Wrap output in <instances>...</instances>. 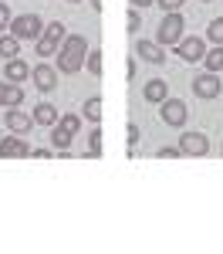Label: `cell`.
I'll return each instance as SVG.
<instances>
[{
	"label": "cell",
	"instance_id": "31",
	"mask_svg": "<svg viewBox=\"0 0 223 254\" xmlns=\"http://www.w3.org/2000/svg\"><path fill=\"white\" fill-rule=\"evenodd\" d=\"M149 3H156V0H132V7H149Z\"/></svg>",
	"mask_w": 223,
	"mask_h": 254
},
{
	"label": "cell",
	"instance_id": "18",
	"mask_svg": "<svg viewBox=\"0 0 223 254\" xmlns=\"http://www.w3.org/2000/svg\"><path fill=\"white\" fill-rule=\"evenodd\" d=\"M203 61H206V71H220L223 68V44H217L213 51H206Z\"/></svg>",
	"mask_w": 223,
	"mask_h": 254
},
{
	"label": "cell",
	"instance_id": "8",
	"mask_svg": "<svg viewBox=\"0 0 223 254\" xmlns=\"http://www.w3.org/2000/svg\"><path fill=\"white\" fill-rule=\"evenodd\" d=\"M135 55L142 61H149V64H162L166 61V48H162L159 41H139L135 44Z\"/></svg>",
	"mask_w": 223,
	"mask_h": 254
},
{
	"label": "cell",
	"instance_id": "3",
	"mask_svg": "<svg viewBox=\"0 0 223 254\" xmlns=\"http://www.w3.org/2000/svg\"><path fill=\"white\" fill-rule=\"evenodd\" d=\"M182 27H186V20H182L179 14H166L162 24H159L156 41H159L162 48H166V44H179V41H182Z\"/></svg>",
	"mask_w": 223,
	"mask_h": 254
},
{
	"label": "cell",
	"instance_id": "5",
	"mask_svg": "<svg viewBox=\"0 0 223 254\" xmlns=\"http://www.w3.org/2000/svg\"><path fill=\"white\" fill-rule=\"evenodd\" d=\"M179 153L182 156H206L210 153V139L203 132H186V136H179Z\"/></svg>",
	"mask_w": 223,
	"mask_h": 254
},
{
	"label": "cell",
	"instance_id": "7",
	"mask_svg": "<svg viewBox=\"0 0 223 254\" xmlns=\"http://www.w3.org/2000/svg\"><path fill=\"white\" fill-rule=\"evenodd\" d=\"M193 92L200 98H217L220 95V78H217V71H203L193 78Z\"/></svg>",
	"mask_w": 223,
	"mask_h": 254
},
{
	"label": "cell",
	"instance_id": "26",
	"mask_svg": "<svg viewBox=\"0 0 223 254\" xmlns=\"http://www.w3.org/2000/svg\"><path fill=\"white\" fill-rule=\"evenodd\" d=\"M88 71L91 75H101V51H91L88 55Z\"/></svg>",
	"mask_w": 223,
	"mask_h": 254
},
{
	"label": "cell",
	"instance_id": "28",
	"mask_svg": "<svg viewBox=\"0 0 223 254\" xmlns=\"http://www.w3.org/2000/svg\"><path fill=\"white\" fill-rule=\"evenodd\" d=\"M125 20H129V31H139V27H142V24H139V10H135V7L129 10V17H125Z\"/></svg>",
	"mask_w": 223,
	"mask_h": 254
},
{
	"label": "cell",
	"instance_id": "24",
	"mask_svg": "<svg viewBox=\"0 0 223 254\" xmlns=\"http://www.w3.org/2000/svg\"><path fill=\"white\" fill-rule=\"evenodd\" d=\"M206 38L213 41V44H223V17H217L210 27H206Z\"/></svg>",
	"mask_w": 223,
	"mask_h": 254
},
{
	"label": "cell",
	"instance_id": "15",
	"mask_svg": "<svg viewBox=\"0 0 223 254\" xmlns=\"http://www.w3.org/2000/svg\"><path fill=\"white\" fill-rule=\"evenodd\" d=\"M17 51H20V41L14 38V34H3V38H0V58H17Z\"/></svg>",
	"mask_w": 223,
	"mask_h": 254
},
{
	"label": "cell",
	"instance_id": "9",
	"mask_svg": "<svg viewBox=\"0 0 223 254\" xmlns=\"http://www.w3.org/2000/svg\"><path fill=\"white\" fill-rule=\"evenodd\" d=\"M31 78H34V88H41V92H54V85H58V71H54L51 64H38V68L31 71Z\"/></svg>",
	"mask_w": 223,
	"mask_h": 254
},
{
	"label": "cell",
	"instance_id": "10",
	"mask_svg": "<svg viewBox=\"0 0 223 254\" xmlns=\"http://www.w3.org/2000/svg\"><path fill=\"white\" fill-rule=\"evenodd\" d=\"M176 51H179L182 61H203V55H206V48H203L200 38H182L179 44H176Z\"/></svg>",
	"mask_w": 223,
	"mask_h": 254
},
{
	"label": "cell",
	"instance_id": "25",
	"mask_svg": "<svg viewBox=\"0 0 223 254\" xmlns=\"http://www.w3.org/2000/svg\"><path fill=\"white\" fill-rule=\"evenodd\" d=\"M156 3L162 7V14H179V7L186 3V0H156Z\"/></svg>",
	"mask_w": 223,
	"mask_h": 254
},
{
	"label": "cell",
	"instance_id": "27",
	"mask_svg": "<svg viewBox=\"0 0 223 254\" xmlns=\"http://www.w3.org/2000/svg\"><path fill=\"white\" fill-rule=\"evenodd\" d=\"M159 156H162V159H176V156H182V153H179V146H162Z\"/></svg>",
	"mask_w": 223,
	"mask_h": 254
},
{
	"label": "cell",
	"instance_id": "1",
	"mask_svg": "<svg viewBox=\"0 0 223 254\" xmlns=\"http://www.w3.org/2000/svg\"><path fill=\"white\" fill-rule=\"evenodd\" d=\"M85 55H88V41L81 38V34H68L64 44H61V51H58V71L75 75L85 64Z\"/></svg>",
	"mask_w": 223,
	"mask_h": 254
},
{
	"label": "cell",
	"instance_id": "6",
	"mask_svg": "<svg viewBox=\"0 0 223 254\" xmlns=\"http://www.w3.org/2000/svg\"><path fill=\"white\" fill-rule=\"evenodd\" d=\"M10 156H17V159L31 156V146H27L17 132H14V136H0V159H10Z\"/></svg>",
	"mask_w": 223,
	"mask_h": 254
},
{
	"label": "cell",
	"instance_id": "2",
	"mask_svg": "<svg viewBox=\"0 0 223 254\" xmlns=\"http://www.w3.org/2000/svg\"><path fill=\"white\" fill-rule=\"evenodd\" d=\"M10 34L17 41H38L44 38V20L38 14H20V17L10 20Z\"/></svg>",
	"mask_w": 223,
	"mask_h": 254
},
{
	"label": "cell",
	"instance_id": "11",
	"mask_svg": "<svg viewBox=\"0 0 223 254\" xmlns=\"http://www.w3.org/2000/svg\"><path fill=\"white\" fill-rule=\"evenodd\" d=\"M31 126H34V116H27V112H20V109H7V129H10V132L24 136V132H31Z\"/></svg>",
	"mask_w": 223,
	"mask_h": 254
},
{
	"label": "cell",
	"instance_id": "33",
	"mask_svg": "<svg viewBox=\"0 0 223 254\" xmlns=\"http://www.w3.org/2000/svg\"><path fill=\"white\" fill-rule=\"evenodd\" d=\"M88 3H91V7H95V10H101V0H88Z\"/></svg>",
	"mask_w": 223,
	"mask_h": 254
},
{
	"label": "cell",
	"instance_id": "34",
	"mask_svg": "<svg viewBox=\"0 0 223 254\" xmlns=\"http://www.w3.org/2000/svg\"><path fill=\"white\" fill-rule=\"evenodd\" d=\"M68 3H78V0H68Z\"/></svg>",
	"mask_w": 223,
	"mask_h": 254
},
{
	"label": "cell",
	"instance_id": "30",
	"mask_svg": "<svg viewBox=\"0 0 223 254\" xmlns=\"http://www.w3.org/2000/svg\"><path fill=\"white\" fill-rule=\"evenodd\" d=\"M31 156H38V159H51L54 153H51V149H31Z\"/></svg>",
	"mask_w": 223,
	"mask_h": 254
},
{
	"label": "cell",
	"instance_id": "21",
	"mask_svg": "<svg viewBox=\"0 0 223 254\" xmlns=\"http://www.w3.org/2000/svg\"><path fill=\"white\" fill-rule=\"evenodd\" d=\"M101 136H105L101 129H91V132H88V156L91 159L101 156Z\"/></svg>",
	"mask_w": 223,
	"mask_h": 254
},
{
	"label": "cell",
	"instance_id": "19",
	"mask_svg": "<svg viewBox=\"0 0 223 254\" xmlns=\"http://www.w3.org/2000/svg\"><path fill=\"white\" fill-rule=\"evenodd\" d=\"M85 119H88V122H98L101 119V98L98 95H91L85 102Z\"/></svg>",
	"mask_w": 223,
	"mask_h": 254
},
{
	"label": "cell",
	"instance_id": "13",
	"mask_svg": "<svg viewBox=\"0 0 223 254\" xmlns=\"http://www.w3.org/2000/svg\"><path fill=\"white\" fill-rule=\"evenodd\" d=\"M34 122H38V126H58V109H54L51 102L34 105Z\"/></svg>",
	"mask_w": 223,
	"mask_h": 254
},
{
	"label": "cell",
	"instance_id": "12",
	"mask_svg": "<svg viewBox=\"0 0 223 254\" xmlns=\"http://www.w3.org/2000/svg\"><path fill=\"white\" fill-rule=\"evenodd\" d=\"M142 95H145V102H166L169 98V88H166V81L156 78V81H145V88H142Z\"/></svg>",
	"mask_w": 223,
	"mask_h": 254
},
{
	"label": "cell",
	"instance_id": "14",
	"mask_svg": "<svg viewBox=\"0 0 223 254\" xmlns=\"http://www.w3.org/2000/svg\"><path fill=\"white\" fill-rule=\"evenodd\" d=\"M3 71H7V81H24V78H31V68H27V61H20V58H10Z\"/></svg>",
	"mask_w": 223,
	"mask_h": 254
},
{
	"label": "cell",
	"instance_id": "22",
	"mask_svg": "<svg viewBox=\"0 0 223 254\" xmlns=\"http://www.w3.org/2000/svg\"><path fill=\"white\" fill-rule=\"evenodd\" d=\"M71 139H75V136H71V132H64L61 126L54 129V132H51V142H54V149H68V146H71Z\"/></svg>",
	"mask_w": 223,
	"mask_h": 254
},
{
	"label": "cell",
	"instance_id": "16",
	"mask_svg": "<svg viewBox=\"0 0 223 254\" xmlns=\"http://www.w3.org/2000/svg\"><path fill=\"white\" fill-rule=\"evenodd\" d=\"M58 44H61V41H54V38H47V34H44V38H38L34 51H38L41 58H51V55H58V51H61Z\"/></svg>",
	"mask_w": 223,
	"mask_h": 254
},
{
	"label": "cell",
	"instance_id": "29",
	"mask_svg": "<svg viewBox=\"0 0 223 254\" xmlns=\"http://www.w3.org/2000/svg\"><path fill=\"white\" fill-rule=\"evenodd\" d=\"M10 10H7V3H0V27H10Z\"/></svg>",
	"mask_w": 223,
	"mask_h": 254
},
{
	"label": "cell",
	"instance_id": "4",
	"mask_svg": "<svg viewBox=\"0 0 223 254\" xmlns=\"http://www.w3.org/2000/svg\"><path fill=\"white\" fill-rule=\"evenodd\" d=\"M159 116L166 126H186V116H189V109H186V102H179V98H166L159 109Z\"/></svg>",
	"mask_w": 223,
	"mask_h": 254
},
{
	"label": "cell",
	"instance_id": "32",
	"mask_svg": "<svg viewBox=\"0 0 223 254\" xmlns=\"http://www.w3.org/2000/svg\"><path fill=\"white\" fill-rule=\"evenodd\" d=\"M3 92H7V81H0V105H3Z\"/></svg>",
	"mask_w": 223,
	"mask_h": 254
},
{
	"label": "cell",
	"instance_id": "20",
	"mask_svg": "<svg viewBox=\"0 0 223 254\" xmlns=\"http://www.w3.org/2000/svg\"><path fill=\"white\" fill-rule=\"evenodd\" d=\"M58 126L64 129V132L78 136V132H81V116H75V112H71V116H61V119H58Z\"/></svg>",
	"mask_w": 223,
	"mask_h": 254
},
{
	"label": "cell",
	"instance_id": "23",
	"mask_svg": "<svg viewBox=\"0 0 223 254\" xmlns=\"http://www.w3.org/2000/svg\"><path fill=\"white\" fill-rule=\"evenodd\" d=\"M44 34H47V38H54V41H61V44H64V38H68V31H64V24H61V20H51V24L44 27Z\"/></svg>",
	"mask_w": 223,
	"mask_h": 254
},
{
	"label": "cell",
	"instance_id": "17",
	"mask_svg": "<svg viewBox=\"0 0 223 254\" xmlns=\"http://www.w3.org/2000/svg\"><path fill=\"white\" fill-rule=\"evenodd\" d=\"M20 102H24V88H20L17 81H10L7 92H3V105H7V109H17Z\"/></svg>",
	"mask_w": 223,
	"mask_h": 254
},
{
	"label": "cell",
	"instance_id": "35",
	"mask_svg": "<svg viewBox=\"0 0 223 254\" xmlns=\"http://www.w3.org/2000/svg\"><path fill=\"white\" fill-rule=\"evenodd\" d=\"M203 3H210V0H203Z\"/></svg>",
	"mask_w": 223,
	"mask_h": 254
}]
</instances>
